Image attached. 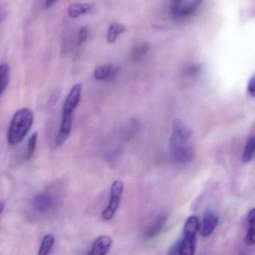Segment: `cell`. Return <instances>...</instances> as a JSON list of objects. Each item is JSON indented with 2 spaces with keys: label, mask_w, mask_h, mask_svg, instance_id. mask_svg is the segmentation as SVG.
I'll list each match as a JSON object with an SVG mask.
<instances>
[{
  "label": "cell",
  "mask_w": 255,
  "mask_h": 255,
  "mask_svg": "<svg viewBox=\"0 0 255 255\" xmlns=\"http://www.w3.org/2000/svg\"><path fill=\"white\" fill-rule=\"evenodd\" d=\"M170 151L176 162L186 163L193 155L191 132L189 128L180 121H176L173 125L172 134L170 138Z\"/></svg>",
  "instance_id": "1"
},
{
  "label": "cell",
  "mask_w": 255,
  "mask_h": 255,
  "mask_svg": "<svg viewBox=\"0 0 255 255\" xmlns=\"http://www.w3.org/2000/svg\"><path fill=\"white\" fill-rule=\"evenodd\" d=\"M34 114L28 108L17 110L11 119L8 131V141L11 145H17L23 141L32 128Z\"/></svg>",
  "instance_id": "2"
},
{
  "label": "cell",
  "mask_w": 255,
  "mask_h": 255,
  "mask_svg": "<svg viewBox=\"0 0 255 255\" xmlns=\"http://www.w3.org/2000/svg\"><path fill=\"white\" fill-rule=\"evenodd\" d=\"M83 86L80 83L74 85L70 91L62 107V119L60 128L64 130H71L72 116L81 101Z\"/></svg>",
  "instance_id": "3"
},
{
  "label": "cell",
  "mask_w": 255,
  "mask_h": 255,
  "mask_svg": "<svg viewBox=\"0 0 255 255\" xmlns=\"http://www.w3.org/2000/svg\"><path fill=\"white\" fill-rule=\"evenodd\" d=\"M199 230V219L196 216H190L185 224L183 239L178 241L180 255H192L195 253L196 235Z\"/></svg>",
  "instance_id": "4"
},
{
  "label": "cell",
  "mask_w": 255,
  "mask_h": 255,
  "mask_svg": "<svg viewBox=\"0 0 255 255\" xmlns=\"http://www.w3.org/2000/svg\"><path fill=\"white\" fill-rule=\"evenodd\" d=\"M124 189H125V186L122 180H117L113 182L110 188V202L102 213L103 220L109 222L114 217L116 212L119 210Z\"/></svg>",
  "instance_id": "5"
},
{
  "label": "cell",
  "mask_w": 255,
  "mask_h": 255,
  "mask_svg": "<svg viewBox=\"0 0 255 255\" xmlns=\"http://www.w3.org/2000/svg\"><path fill=\"white\" fill-rule=\"evenodd\" d=\"M56 198L51 192H42L37 194L32 201V207L38 214L45 215L54 210Z\"/></svg>",
  "instance_id": "6"
},
{
  "label": "cell",
  "mask_w": 255,
  "mask_h": 255,
  "mask_svg": "<svg viewBox=\"0 0 255 255\" xmlns=\"http://www.w3.org/2000/svg\"><path fill=\"white\" fill-rule=\"evenodd\" d=\"M219 222V218L213 210H207L204 213L202 223L200 226L201 235L208 237L214 231Z\"/></svg>",
  "instance_id": "7"
},
{
  "label": "cell",
  "mask_w": 255,
  "mask_h": 255,
  "mask_svg": "<svg viewBox=\"0 0 255 255\" xmlns=\"http://www.w3.org/2000/svg\"><path fill=\"white\" fill-rule=\"evenodd\" d=\"M119 67L114 66L111 64H107V65H101L98 67L94 72V77L95 80L98 81H111L114 80L119 75Z\"/></svg>",
  "instance_id": "8"
},
{
  "label": "cell",
  "mask_w": 255,
  "mask_h": 255,
  "mask_svg": "<svg viewBox=\"0 0 255 255\" xmlns=\"http://www.w3.org/2000/svg\"><path fill=\"white\" fill-rule=\"evenodd\" d=\"M113 245V239L107 235L98 237L94 242L90 250L88 252L91 255H105L108 253Z\"/></svg>",
  "instance_id": "9"
},
{
  "label": "cell",
  "mask_w": 255,
  "mask_h": 255,
  "mask_svg": "<svg viewBox=\"0 0 255 255\" xmlns=\"http://www.w3.org/2000/svg\"><path fill=\"white\" fill-rule=\"evenodd\" d=\"M167 218H168V216L164 213L156 216L144 230V234H143L144 238L151 239L158 235V234L160 232L161 230L163 228L164 225L166 223Z\"/></svg>",
  "instance_id": "10"
},
{
  "label": "cell",
  "mask_w": 255,
  "mask_h": 255,
  "mask_svg": "<svg viewBox=\"0 0 255 255\" xmlns=\"http://www.w3.org/2000/svg\"><path fill=\"white\" fill-rule=\"evenodd\" d=\"M93 5L89 3H75L71 4L68 8V14L71 18H78L85 14H89L93 9Z\"/></svg>",
  "instance_id": "11"
},
{
  "label": "cell",
  "mask_w": 255,
  "mask_h": 255,
  "mask_svg": "<svg viewBox=\"0 0 255 255\" xmlns=\"http://www.w3.org/2000/svg\"><path fill=\"white\" fill-rule=\"evenodd\" d=\"M149 50V46L147 43L141 42L134 45L130 52V59L133 63H139Z\"/></svg>",
  "instance_id": "12"
},
{
  "label": "cell",
  "mask_w": 255,
  "mask_h": 255,
  "mask_svg": "<svg viewBox=\"0 0 255 255\" xmlns=\"http://www.w3.org/2000/svg\"><path fill=\"white\" fill-rule=\"evenodd\" d=\"M11 78V70L10 66L7 62H2L0 65V89L1 95H3L6 91Z\"/></svg>",
  "instance_id": "13"
},
{
  "label": "cell",
  "mask_w": 255,
  "mask_h": 255,
  "mask_svg": "<svg viewBox=\"0 0 255 255\" xmlns=\"http://www.w3.org/2000/svg\"><path fill=\"white\" fill-rule=\"evenodd\" d=\"M126 32L125 25L119 23H112L107 32V41L109 44H113L117 41L118 38Z\"/></svg>",
  "instance_id": "14"
},
{
  "label": "cell",
  "mask_w": 255,
  "mask_h": 255,
  "mask_svg": "<svg viewBox=\"0 0 255 255\" xmlns=\"http://www.w3.org/2000/svg\"><path fill=\"white\" fill-rule=\"evenodd\" d=\"M249 229L246 234V243L249 246L255 244V208L252 209L248 215Z\"/></svg>",
  "instance_id": "15"
},
{
  "label": "cell",
  "mask_w": 255,
  "mask_h": 255,
  "mask_svg": "<svg viewBox=\"0 0 255 255\" xmlns=\"http://www.w3.org/2000/svg\"><path fill=\"white\" fill-rule=\"evenodd\" d=\"M55 244V237L53 234H46L43 238L40 246L38 255H49L53 249Z\"/></svg>",
  "instance_id": "16"
},
{
  "label": "cell",
  "mask_w": 255,
  "mask_h": 255,
  "mask_svg": "<svg viewBox=\"0 0 255 255\" xmlns=\"http://www.w3.org/2000/svg\"><path fill=\"white\" fill-rule=\"evenodd\" d=\"M38 138V133L37 132H34L29 138V141H28L27 150H26V156H25V159L26 161L30 160L33 156L35 148H36Z\"/></svg>",
  "instance_id": "17"
},
{
  "label": "cell",
  "mask_w": 255,
  "mask_h": 255,
  "mask_svg": "<svg viewBox=\"0 0 255 255\" xmlns=\"http://www.w3.org/2000/svg\"><path fill=\"white\" fill-rule=\"evenodd\" d=\"M255 151V136L252 137L248 141L243 152V161L244 162H249L253 157Z\"/></svg>",
  "instance_id": "18"
},
{
  "label": "cell",
  "mask_w": 255,
  "mask_h": 255,
  "mask_svg": "<svg viewBox=\"0 0 255 255\" xmlns=\"http://www.w3.org/2000/svg\"><path fill=\"white\" fill-rule=\"evenodd\" d=\"M89 29L88 26H83L79 30L77 46L82 47L89 38Z\"/></svg>",
  "instance_id": "19"
},
{
  "label": "cell",
  "mask_w": 255,
  "mask_h": 255,
  "mask_svg": "<svg viewBox=\"0 0 255 255\" xmlns=\"http://www.w3.org/2000/svg\"><path fill=\"white\" fill-rule=\"evenodd\" d=\"M248 92L252 96L255 97V75L251 79L248 84Z\"/></svg>",
  "instance_id": "20"
},
{
  "label": "cell",
  "mask_w": 255,
  "mask_h": 255,
  "mask_svg": "<svg viewBox=\"0 0 255 255\" xmlns=\"http://www.w3.org/2000/svg\"><path fill=\"white\" fill-rule=\"evenodd\" d=\"M57 0H45V7L46 8H50L51 7Z\"/></svg>",
  "instance_id": "21"
},
{
  "label": "cell",
  "mask_w": 255,
  "mask_h": 255,
  "mask_svg": "<svg viewBox=\"0 0 255 255\" xmlns=\"http://www.w3.org/2000/svg\"><path fill=\"white\" fill-rule=\"evenodd\" d=\"M5 203L3 201L1 202V204H0V213H1V214H2L4 212V209H5Z\"/></svg>",
  "instance_id": "22"
}]
</instances>
